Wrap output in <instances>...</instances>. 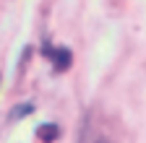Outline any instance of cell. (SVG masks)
Returning a JSON list of instances; mask_svg holds the SVG:
<instances>
[{"label":"cell","instance_id":"7a4b0ae2","mask_svg":"<svg viewBox=\"0 0 146 143\" xmlns=\"http://www.w3.org/2000/svg\"><path fill=\"white\" fill-rule=\"evenodd\" d=\"M36 135H39V140H58L60 128H58L55 122H44V125H39V128H36Z\"/></svg>","mask_w":146,"mask_h":143},{"label":"cell","instance_id":"3957f363","mask_svg":"<svg viewBox=\"0 0 146 143\" xmlns=\"http://www.w3.org/2000/svg\"><path fill=\"white\" fill-rule=\"evenodd\" d=\"M29 112H34V107H31V104H24V107H16V109L11 112V117H24V115H29Z\"/></svg>","mask_w":146,"mask_h":143},{"label":"cell","instance_id":"277c9868","mask_svg":"<svg viewBox=\"0 0 146 143\" xmlns=\"http://www.w3.org/2000/svg\"><path fill=\"white\" fill-rule=\"evenodd\" d=\"M102 143H104V140H102Z\"/></svg>","mask_w":146,"mask_h":143},{"label":"cell","instance_id":"6da1fadb","mask_svg":"<svg viewBox=\"0 0 146 143\" xmlns=\"http://www.w3.org/2000/svg\"><path fill=\"white\" fill-rule=\"evenodd\" d=\"M70 57H73V52L68 49V47H58L52 52V63H55V70H68L70 68Z\"/></svg>","mask_w":146,"mask_h":143}]
</instances>
